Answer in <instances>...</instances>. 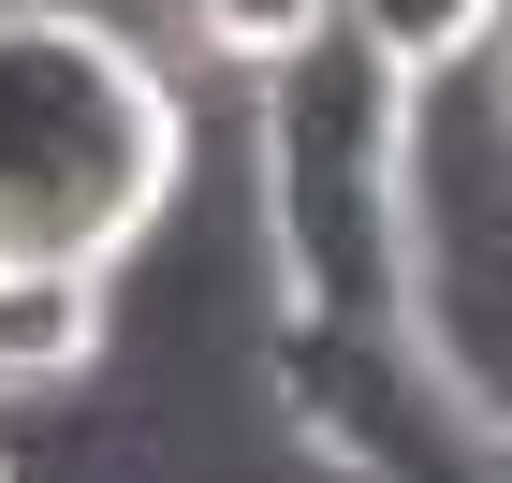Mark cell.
I'll return each instance as SVG.
<instances>
[{
    "label": "cell",
    "mask_w": 512,
    "mask_h": 483,
    "mask_svg": "<svg viewBox=\"0 0 512 483\" xmlns=\"http://www.w3.org/2000/svg\"><path fill=\"white\" fill-rule=\"evenodd\" d=\"M103 337H118V279L103 264H15L0 249V410L74 396L103 366Z\"/></svg>",
    "instance_id": "cell-3"
},
{
    "label": "cell",
    "mask_w": 512,
    "mask_h": 483,
    "mask_svg": "<svg viewBox=\"0 0 512 483\" xmlns=\"http://www.w3.org/2000/svg\"><path fill=\"white\" fill-rule=\"evenodd\" d=\"M0 483H15V454H0Z\"/></svg>",
    "instance_id": "cell-7"
},
{
    "label": "cell",
    "mask_w": 512,
    "mask_h": 483,
    "mask_svg": "<svg viewBox=\"0 0 512 483\" xmlns=\"http://www.w3.org/2000/svg\"><path fill=\"white\" fill-rule=\"evenodd\" d=\"M176 191H191V88L103 0H0V249L132 279Z\"/></svg>",
    "instance_id": "cell-1"
},
{
    "label": "cell",
    "mask_w": 512,
    "mask_h": 483,
    "mask_svg": "<svg viewBox=\"0 0 512 483\" xmlns=\"http://www.w3.org/2000/svg\"><path fill=\"white\" fill-rule=\"evenodd\" d=\"M352 44L381 74L439 88V74H483V44H498V0H352Z\"/></svg>",
    "instance_id": "cell-5"
},
{
    "label": "cell",
    "mask_w": 512,
    "mask_h": 483,
    "mask_svg": "<svg viewBox=\"0 0 512 483\" xmlns=\"http://www.w3.org/2000/svg\"><path fill=\"white\" fill-rule=\"evenodd\" d=\"M249 235L264 308L293 322H410L425 308V88L381 74L352 30L308 74L249 88Z\"/></svg>",
    "instance_id": "cell-2"
},
{
    "label": "cell",
    "mask_w": 512,
    "mask_h": 483,
    "mask_svg": "<svg viewBox=\"0 0 512 483\" xmlns=\"http://www.w3.org/2000/svg\"><path fill=\"white\" fill-rule=\"evenodd\" d=\"M498 15H512V0H498Z\"/></svg>",
    "instance_id": "cell-8"
},
{
    "label": "cell",
    "mask_w": 512,
    "mask_h": 483,
    "mask_svg": "<svg viewBox=\"0 0 512 483\" xmlns=\"http://www.w3.org/2000/svg\"><path fill=\"white\" fill-rule=\"evenodd\" d=\"M337 30H352V0H176V44H191L205 74H235V88L308 74Z\"/></svg>",
    "instance_id": "cell-4"
},
{
    "label": "cell",
    "mask_w": 512,
    "mask_h": 483,
    "mask_svg": "<svg viewBox=\"0 0 512 483\" xmlns=\"http://www.w3.org/2000/svg\"><path fill=\"white\" fill-rule=\"evenodd\" d=\"M483 132H498V161H512V15H498V44H483Z\"/></svg>",
    "instance_id": "cell-6"
}]
</instances>
